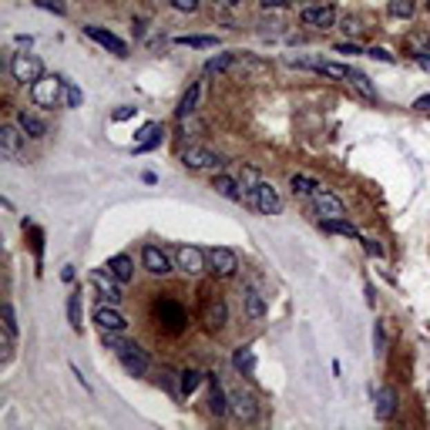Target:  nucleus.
Here are the masks:
<instances>
[{
  "label": "nucleus",
  "mask_w": 430,
  "mask_h": 430,
  "mask_svg": "<svg viewBox=\"0 0 430 430\" xmlns=\"http://www.w3.org/2000/svg\"><path fill=\"white\" fill-rule=\"evenodd\" d=\"M64 81L68 77H61V75H44L41 81H34L30 84V101L37 104V108H57L61 91H64Z\"/></svg>",
  "instance_id": "f257e3e1"
},
{
  "label": "nucleus",
  "mask_w": 430,
  "mask_h": 430,
  "mask_svg": "<svg viewBox=\"0 0 430 430\" xmlns=\"http://www.w3.org/2000/svg\"><path fill=\"white\" fill-rule=\"evenodd\" d=\"M115 356H118V363L125 367L128 377H145V373H148V363H152V360H148V353H145L138 343H128L125 340V343L115 350Z\"/></svg>",
  "instance_id": "f03ea898"
},
{
  "label": "nucleus",
  "mask_w": 430,
  "mask_h": 430,
  "mask_svg": "<svg viewBox=\"0 0 430 430\" xmlns=\"http://www.w3.org/2000/svg\"><path fill=\"white\" fill-rule=\"evenodd\" d=\"M10 75H14V81H21V84H34V81L44 77V64H41L37 54L21 51L10 57Z\"/></svg>",
  "instance_id": "7ed1b4c3"
},
{
  "label": "nucleus",
  "mask_w": 430,
  "mask_h": 430,
  "mask_svg": "<svg viewBox=\"0 0 430 430\" xmlns=\"http://www.w3.org/2000/svg\"><path fill=\"white\" fill-rule=\"evenodd\" d=\"M208 255V273L219 279H228L235 276V269H239V255L235 249H228V246H212V249H205Z\"/></svg>",
  "instance_id": "20e7f679"
},
{
  "label": "nucleus",
  "mask_w": 430,
  "mask_h": 430,
  "mask_svg": "<svg viewBox=\"0 0 430 430\" xmlns=\"http://www.w3.org/2000/svg\"><path fill=\"white\" fill-rule=\"evenodd\" d=\"M175 269H182L185 276H199L208 269V255L199 246H178L175 249Z\"/></svg>",
  "instance_id": "39448f33"
},
{
  "label": "nucleus",
  "mask_w": 430,
  "mask_h": 430,
  "mask_svg": "<svg viewBox=\"0 0 430 430\" xmlns=\"http://www.w3.org/2000/svg\"><path fill=\"white\" fill-rule=\"evenodd\" d=\"M182 165H185L188 172H205V168H219L222 158L215 152H208V148H202V145H192V148L182 152Z\"/></svg>",
  "instance_id": "423d86ee"
},
{
  "label": "nucleus",
  "mask_w": 430,
  "mask_h": 430,
  "mask_svg": "<svg viewBox=\"0 0 430 430\" xmlns=\"http://www.w3.org/2000/svg\"><path fill=\"white\" fill-rule=\"evenodd\" d=\"M228 410H232L235 420H242V424H253L255 417H259L255 397L253 393H246V390H232V393H228Z\"/></svg>",
  "instance_id": "0eeeda50"
},
{
  "label": "nucleus",
  "mask_w": 430,
  "mask_h": 430,
  "mask_svg": "<svg viewBox=\"0 0 430 430\" xmlns=\"http://www.w3.org/2000/svg\"><path fill=\"white\" fill-rule=\"evenodd\" d=\"M162 141H165V125H162V121H148V125L135 135V145H131V148H135V155H145V152H155Z\"/></svg>",
  "instance_id": "6e6552de"
},
{
  "label": "nucleus",
  "mask_w": 430,
  "mask_h": 430,
  "mask_svg": "<svg viewBox=\"0 0 430 430\" xmlns=\"http://www.w3.org/2000/svg\"><path fill=\"white\" fill-rule=\"evenodd\" d=\"M253 205L262 215H279V212H282V195H279L269 182H259V188H255V195H253Z\"/></svg>",
  "instance_id": "1a4fd4ad"
},
{
  "label": "nucleus",
  "mask_w": 430,
  "mask_h": 430,
  "mask_svg": "<svg viewBox=\"0 0 430 430\" xmlns=\"http://www.w3.org/2000/svg\"><path fill=\"white\" fill-rule=\"evenodd\" d=\"M141 266H145V273H152V276H168L172 273V259L162 253L158 246H141Z\"/></svg>",
  "instance_id": "9d476101"
},
{
  "label": "nucleus",
  "mask_w": 430,
  "mask_h": 430,
  "mask_svg": "<svg viewBox=\"0 0 430 430\" xmlns=\"http://www.w3.org/2000/svg\"><path fill=\"white\" fill-rule=\"evenodd\" d=\"M397 407H400V397H397L393 387H380L377 393H373V413H377V420H393Z\"/></svg>",
  "instance_id": "9b49d317"
},
{
  "label": "nucleus",
  "mask_w": 430,
  "mask_h": 430,
  "mask_svg": "<svg viewBox=\"0 0 430 430\" xmlns=\"http://www.w3.org/2000/svg\"><path fill=\"white\" fill-rule=\"evenodd\" d=\"M313 205H316L320 222H329V219H346V205L340 202L336 195H329V192H316V195H313Z\"/></svg>",
  "instance_id": "f8f14e48"
},
{
  "label": "nucleus",
  "mask_w": 430,
  "mask_h": 430,
  "mask_svg": "<svg viewBox=\"0 0 430 430\" xmlns=\"http://www.w3.org/2000/svg\"><path fill=\"white\" fill-rule=\"evenodd\" d=\"M158 320L165 323V329H168V333H182V329H185V323H188L185 309H182L175 300H162V303H158Z\"/></svg>",
  "instance_id": "ddd939ff"
},
{
  "label": "nucleus",
  "mask_w": 430,
  "mask_h": 430,
  "mask_svg": "<svg viewBox=\"0 0 430 430\" xmlns=\"http://www.w3.org/2000/svg\"><path fill=\"white\" fill-rule=\"evenodd\" d=\"M84 34L95 41V44H101L104 51H111L115 57H128V48H125V41L121 37H115L111 30H104V27H95V24H88L84 27Z\"/></svg>",
  "instance_id": "4468645a"
},
{
  "label": "nucleus",
  "mask_w": 430,
  "mask_h": 430,
  "mask_svg": "<svg viewBox=\"0 0 430 430\" xmlns=\"http://www.w3.org/2000/svg\"><path fill=\"white\" fill-rule=\"evenodd\" d=\"M95 286H98V293H101L104 303H121V286H118V279L111 276V269L101 266V269H95Z\"/></svg>",
  "instance_id": "2eb2a0df"
},
{
  "label": "nucleus",
  "mask_w": 430,
  "mask_h": 430,
  "mask_svg": "<svg viewBox=\"0 0 430 430\" xmlns=\"http://www.w3.org/2000/svg\"><path fill=\"white\" fill-rule=\"evenodd\" d=\"M24 138L27 135L17 128V121H14V125H0V152H3V158H17Z\"/></svg>",
  "instance_id": "dca6fc26"
},
{
  "label": "nucleus",
  "mask_w": 430,
  "mask_h": 430,
  "mask_svg": "<svg viewBox=\"0 0 430 430\" xmlns=\"http://www.w3.org/2000/svg\"><path fill=\"white\" fill-rule=\"evenodd\" d=\"M208 413L212 417H226L228 413V393L222 390V383H219L215 373L208 377Z\"/></svg>",
  "instance_id": "f3484780"
},
{
  "label": "nucleus",
  "mask_w": 430,
  "mask_h": 430,
  "mask_svg": "<svg viewBox=\"0 0 430 430\" xmlns=\"http://www.w3.org/2000/svg\"><path fill=\"white\" fill-rule=\"evenodd\" d=\"M300 21H303L306 27H323V30H326V27L336 24V10H333L329 3L326 7H303Z\"/></svg>",
  "instance_id": "a211bd4d"
},
{
  "label": "nucleus",
  "mask_w": 430,
  "mask_h": 430,
  "mask_svg": "<svg viewBox=\"0 0 430 430\" xmlns=\"http://www.w3.org/2000/svg\"><path fill=\"white\" fill-rule=\"evenodd\" d=\"M95 323H98L101 329H118V333H125V326H128V320L115 309V303L98 306V309H95Z\"/></svg>",
  "instance_id": "6ab92c4d"
},
{
  "label": "nucleus",
  "mask_w": 430,
  "mask_h": 430,
  "mask_svg": "<svg viewBox=\"0 0 430 430\" xmlns=\"http://www.w3.org/2000/svg\"><path fill=\"white\" fill-rule=\"evenodd\" d=\"M14 121H17V128L24 131L27 138H44V135H48V125H44L37 115H30V111H17Z\"/></svg>",
  "instance_id": "aec40b11"
},
{
  "label": "nucleus",
  "mask_w": 430,
  "mask_h": 430,
  "mask_svg": "<svg viewBox=\"0 0 430 430\" xmlns=\"http://www.w3.org/2000/svg\"><path fill=\"white\" fill-rule=\"evenodd\" d=\"M212 188H215L222 199H228V202H242V199H246V195H242V185H239L235 178H228V175H215Z\"/></svg>",
  "instance_id": "412c9836"
},
{
  "label": "nucleus",
  "mask_w": 430,
  "mask_h": 430,
  "mask_svg": "<svg viewBox=\"0 0 430 430\" xmlns=\"http://www.w3.org/2000/svg\"><path fill=\"white\" fill-rule=\"evenodd\" d=\"M104 266L111 269V276L118 279V282H131V279H135V262H131L128 255H111Z\"/></svg>",
  "instance_id": "4be33fe9"
},
{
  "label": "nucleus",
  "mask_w": 430,
  "mask_h": 430,
  "mask_svg": "<svg viewBox=\"0 0 430 430\" xmlns=\"http://www.w3.org/2000/svg\"><path fill=\"white\" fill-rule=\"evenodd\" d=\"M232 367H235L242 377H255V353H253V346H239V350L232 353Z\"/></svg>",
  "instance_id": "5701e85b"
},
{
  "label": "nucleus",
  "mask_w": 430,
  "mask_h": 430,
  "mask_svg": "<svg viewBox=\"0 0 430 430\" xmlns=\"http://www.w3.org/2000/svg\"><path fill=\"white\" fill-rule=\"evenodd\" d=\"M266 309H269L266 296H262L255 286H249V289H246V313H249V320H262V316H266Z\"/></svg>",
  "instance_id": "b1692460"
},
{
  "label": "nucleus",
  "mask_w": 430,
  "mask_h": 430,
  "mask_svg": "<svg viewBox=\"0 0 430 430\" xmlns=\"http://www.w3.org/2000/svg\"><path fill=\"white\" fill-rule=\"evenodd\" d=\"M228 320V306L226 300H212L208 303V313H205V323H208V329H222Z\"/></svg>",
  "instance_id": "393cba45"
},
{
  "label": "nucleus",
  "mask_w": 430,
  "mask_h": 430,
  "mask_svg": "<svg viewBox=\"0 0 430 430\" xmlns=\"http://www.w3.org/2000/svg\"><path fill=\"white\" fill-rule=\"evenodd\" d=\"M289 185H293V192L303 195V199H313L316 192H323V185H320L316 178H309V175H293L289 178Z\"/></svg>",
  "instance_id": "a878e982"
},
{
  "label": "nucleus",
  "mask_w": 430,
  "mask_h": 430,
  "mask_svg": "<svg viewBox=\"0 0 430 430\" xmlns=\"http://www.w3.org/2000/svg\"><path fill=\"white\" fill-rule=\"evenodd\" d=\"M387 14H390L393 21H410V17L417 14V0H390V3H387Z\"/></svg>",
  "instance_id": "bb28decb"
},
{
  "label": "nucleus",
  "mask_w": 430,
  "mask_h": 430,
  "mask_svg": "<svg viewBox=\"0 0 430 430\" xmlns=\"http://www.w3.org/2000/svg\"><path fill=\"white\" fill-rule=\"evenodd\" d=\"M175 44H182V48H215L219 37L215 34H182V37H175Z\"/></svg>",
  "instance_id": "cd10ccee"
},
{
  "label": "nucleus",
  "mask_w": 430,
  "mask_h": 430,
  "mask_svg": "<svg viewBox=\"0 0 430 430\" xmlns=\"http://www.w3.org/2000/svg\"><path fill=\"white\" fill-rule=\"evenodd\" d=\"M346 84H353L356 91H360V95H367V98H377V84H370V77L363 75V71H356V68H350Z\"/></svg>",
  "instance_id": "c85d7f7f"
},
{
  "label": "nucleus",
  "mask_w": 430,
  "mask_h": 430,
  "mask_svg": "<svg viewBox=\"0 0 430 430\" xmlns=\"http://www.w3.org/2000/svg\"><path fill=\"white\" fill-rule=\"evenodd\" d=\"M199 98H202V84H192L188 91H185V98H182V104H178V118H188L192 111H195V104H199Z\"/></svg>",
  "instance_id": "c756f323"
},
{
  "label": "nucleus",
  "mask_w": 430,
  "mask_h": 430,
  "mask_svg": "<svg viewBox=\"0 0 430 430\" xmlns=\"http://www.w3.org/2000/svg\"><path fill=\"white\" fill-rule=\"evenodd\" d=\"M323 232L346 235V239H360V228H356L353 222H346V219H329V222H323Z\"/></svg>",
  "instance_id": "7c9ffc66"
},
{
  "label": "nucleus",
  "mask_w": 430,
  "mask_h": 430,
  "mask_svg": "<svg viewBox=\"0 0 430 430\" xmlns=\"http://www.w3.org/2000/svg\"><path fill=\"white\" fill-rule=\"evenodd\" d=\"M178 387H182V397H192L202 387V373L199 370H182L178 373Z\"/></svg>",
  "instance_id": "2f4dec72"
},
{
  "label": "nucleus",
  "mask_w": 430,
  "mask_h": 430,
  "mask_svg": "<svg viewBox=\"0 0 430 430\" xmlns=\"http://www.w3.org/2000/svg\"><path fill=\"white\" fill-rule=\"evenodd\" d=\"M259 182H262V175H259L255 168H249V165H246V168H242V175H239V185H242V195H246L249 202H253V195H255V188H259Z\"/></svg>",
  "instance_id": "473e14b6"
},
{
  "label": "nucleus",
  "mask_w": 430,
  "mask_h": 430,
  "mask_svg": "<svg viewBox=\"0 0 430 430\" xmlns=\"http://www.w3.org/2000/svg\"><path fill=\"white\" fill-rule=\"evenodd\" d=\"M404 48L413 54V57H420V54H430V34H410V37L404 41Z\"/></svg>",
  "instance_id": "72a5a7b5"
},
{
  "label": "nucleus",
  "mask_w": 430,
  "mask_h": 430,
  "mask_svg": "<svg viewBox=\"0 0 430 430\" xmlns=\"http://www.w3.org/2000/svg\"><path fill=\"white\" fill-rule=\"evenodd\" d=\"M68 320H71V329L81 333V289H75L68 296Z\"/></svg>",
  "instance_id": "f704fd0d"
},
{
  "label": "nucleus",
  "mask_w": 430,
  "mask_h": 430,
  "mask_svg": "<svg viewBox=\"0 0 430 430\" xmlns=\"http://www.w3.org/2000/svg\"><path fill=\"white\" fill-rule=\"evenodd\" d=\"M232 61H235V51H226V54H219V57H208V64H205V75H219V71H226Z\"/></svg>",
  "instance_id": "c9c22d12"
},
{
  "label": "nucleus",
  "mask_w": 430,
  "mask_h": 430,
  "mask_svg": "<svg viewBox=\"0 0 430 430\" xmlns=\"http://www.w3.org/2000/svg\"><path fill=\"white\" fill-rule=\"evenodd\" d=\"M64 101H68V108H81V101H84L81 88H77V84H71V81H64Z\"/></svg>",
  "instance_id": "e433bc0d"
},
{
  "label": "nucleus",
  "mask_w": 430,
  "mask_h": 430,
  "mask_svg": "<svg viewBox=\"0 0 430 430\" xmlns=\"http://www.w3.org/2000/svg\"><path fill=\"white\" fill-rule=\"evenodd\" d=\"M0 313H3V329L17 336V316H14V306H10V303H3V309H0Z\"/></svg>",
  "instance_id": "4c0bfd02"
},
{
  "label": "nucleus",
  "mask_w": 430,
  "mask_h": 430,
  "mask_svg": "<svg viewBox=\"0 0 430 430\" xmlns=\"http://www.w3.org/2000/svg\"><path fill=\"white\" fill-rule=\"evenodd\" d=\"M360 242H363V249L370 259H383V246H380L377 239H367V235H360Z\"/></svg>",
  "instance_id": "58836bf2"
},
{
  "label": "nucleus",
  "mask_w": 430,
  "mask_h": 430,
  "mask_svg": "<svg viewBox=\"0 0 430 430\" xmlns=\"http://www.w3.org/2000/svg\"><path fill=\"white\" fill-rule=\"evenodd\" d=\"M138 115V108L135 104H121V108H115L111 111V121H128V118H135Z\"/></svg>",
  "instance_id": "ea45409f"
},
{
  "label": "nucleus",
  "mask_w": 430,
  "mask_h": 430,
  "mask_svg": "<svg viewBox=\"0 0 430 430\" xmlns=\"http://www.w3.org/2000/svg\"><path fill=\"white\" fill-rule=\"evenodd\" d=\"M34 3H37L41 10H54L57 17H64V14H68V7H64L61 0H34Z\"/></svg>",
  "instance_id": "a19ab883"
},
{
  "label": "nucleus",
  "mask_w": 430,
  "mask_h": 430,
  "mask_svg": "<svg viewBox=\"0 0 430 430\" xmlns=\"http://www.w3.org/2000/svg\"><path fill=\"white\" fill-rule=\"evenodd\" d=\"M367 57H373V61H383V64H397V57L387 51V48H370V51H367Z\"/></svg>",
  "instance_id": "79ce46f5"
},
{
  "label": "nucleus",
  "mask_w": 430,
  "mask_h": 430,
  "mask_svg": "<svg viewBox=\"0 0 430 430\" xmlns=\"http://www.w3.org/2000/svg\"><path fill=\"white\" fill-rule=\"evenodd\" d=\"M175 10H182V14H195L199 10V0H168Z\"/></svg>",
  "instance_id": "37998d69"
},
{
  "label": "nucleus",
  "mask_w": 430,
  "mask_h": 430,
  "mask_svg": "<svg viewBox=\"0 0 430 430\" xmlns=\"http://www.w3.org/2000/svg\"><path fill=\"white\" fill-rule=\"evenodd\" d=\"M373 346H377V353H380V356L387 353V350H383V346H387V340H383V326H380V323L373 326Z\"/></svg>",
  "instance_id": "c03bdc74"
},
{
  "label": "nucleus",
  "mask_w": 430,
  "mask_h": 430,
  "mask_svg": "<svg viewBox=\"0 0 430 430\" xmlns=\"http://www.w3.org/2000/svg\"><path fill=\"white\" fill-rule=\"evenodd\" d=\"M293 0H259V7H266V10H282V7H289Z\"/></svg>",
  "instance_id": "a18cd8bd"
},
{
  "label": "nucleus",
  "mask_w": 430,
  "mask_h": 430,
  "mask_svg": "<svg viewBox=\"0 0 430 430\" xmlns=\"http://www.w3.org/2000/svg\"><path fill=\"white\" fill-rule=\"evenodd\" d=\"M363 293H367V306L373 309V306H377V289H373V282H367V286H363Z\"/></svg>",
  "instance_id": "49530a36"
},
{
  "label": "nucleus",
  "mask_w": 430,
  "mask_h": 430,
  "mask_svg": "<svg viewBox=\"0 0 430 430\" xmlns=\"http://www.w3.org/2000/svg\"><path fill=\"white\" fill-rule=\"evenodd\" d=\"M333 51H336V54H350V57H353V54H363L360 48H356V44H336Z\"/></svg>",
  "instance_id": "de8ad7c7"
},
{
  "label": "nucleus",
  "mask_w": 430,
  "mask_h": 430,
  "mask_svg": "<svg viewBox=\"0 0 430 430\" xmlns=\"http://www.w3.org/2000/svg\"><path fill=\"white\" fill-rule=\"evenodd\" d=\"M413 111H430V95H420V98L413 101Z\"/></svg>",
  "instance_id": "09e8293b"
},
{
  "label": "nucleus",
  "mask_w": 430,
  "mask_h": 430,
  "mask_svg": "<svg viewBox=\"0 0 430 430\" xmlns=\"http://www.w3.org/2000/svg\"><path fill=\"white\" fill-rule=\"evenodd\" d=\"M75 276H77L75 266H64V269H61V279H64V282H75Z\"/></svg>",
  "instance_id": "8fccbe9b"
},
{
  "label": "nucleus",
  "mask_w": 430,
  "mask_h": 430,
  "mask_svg": "<svg viewBox=\"0 0 430 430\" xmlns=\"http://www.w3.org/2000/svg\"><path fill=\"white\" fill-rule=\"evenodd\" d=\"M343 30H346V34H353V30H360V27H356V17H343Z\"/></svg>",
  "instance_id": "3c124183"
},
{
  "label": "nucleus",
  "mask_w": 430,
  "mask_h": 430,
  "mask_svg": "<svg viewBox=\"0 0 430 430\" xmlns=\"http://www.w3.org/2000/svg\"><path fill=\"white\" fill-rule=\"evenodd\" d=\"M17 44H24V48H30V44H34V37H30V34H17Z\"/></svg>",
  "instance_id": "603ef678"
},
{
  "label": "nucleus",
  "mask_w": 430,
  "mask_h": 430,
  "mask_svg": "<svg viewBox=\"0 0 430 430\" xmlns=\"http://www.w3.org/2000/svg\"><path fill=\"white\" fill-rule=\"evenodd\" d=\"M417 64H420L424 71H430V57H427V54H420V57H417Z\"/></svg>",
  "instance_id": "864d4df0"
},
{
  "label": "nucleus",
  "mask_w": 430,
  "mask_h": 430,
  "mask_svg": "<svg viewBox=\"0 0 430 430\" xmlns=\"http://www.w3.org/2000/svg\"><path fill=\"white\" fill-rule=\"evenodd\" d=\"M215 3H226V7H235V3H242V0H215Z\"/></svg>",
  "instance_id": "5fc2aeb1"
},
{
  "label": "nucleus",
  "mask_w": 430,
  "mask_h": 430,
  "mask_svg": "<svg viewBox=\"0 0 430 430\" xmlns=\"http://www.w3.org/2000/svg\"><path fill=\"white\" fill-rule=\"evenodd\" d=\"M427 10H430V0H427Z\"/></svg>",
  "instance_id": "6e6d98bb"
}]
</instances>
